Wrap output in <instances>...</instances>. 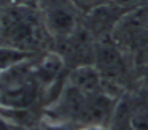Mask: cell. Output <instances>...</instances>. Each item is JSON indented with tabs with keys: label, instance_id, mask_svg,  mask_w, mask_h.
<instances>
[{
	"label": "cell",
	"instance_id": "cell-1",
	"mask_svg": "<svg viewBox=\"0 0 148 130\" xmlns=\"http://www.w3.org/2000/svg\"><path fill=\"white\" fill-rule=\"evenodd\" d=\"M34 8L11 5L2 10L0 37L3 38L0 46H11L30 52V49L42 43L40 22L32 13Z\"/></svg>",
	"mask_w": 148,
	"mask_h": 130
},
{
	"label": "cell",
	"instance_id": "cell-2",
	"mask_svg": "<svg viewBox=\"0 0 148 130\" xmlns=\"http://www.w3.org/2000/svg\"><path fill=\"white\" fill-rule=\"evenodd\" d=\"M42 21L51 37L69 40L78 30V11L72 0H43Z\"/></svg>",
	"mask_w": 148,
	"mask_h": 130
},
{
	"label": "cell",
	"instance_id": "cell-3",
	"mask_svg": "<svg viewBox=\"0 0 148 130\" xmlns=\"http://www.w3.org/2000/svg\"><path fill=\"white\" fill-rule=\"evenodd\" d=\"M113 37L124 46L148 40V3L127 10L113 25Z\"/></svg>",
	"mask_w": 148,
	"mask_h": 130
},
{
	"label": "cell",
	"instance_id": "cell-4",
	"mask_svg": "<svg viewBox=\"0 0 148 130\" xmlns=\"http://www.w3.org/2000/svg\"><path fill=\"white\" fill-rule=\"evenodd\" d=\"M35 94L37 91L32 82L18 79L0 91V103L10 110H24L32 105Z\"/></svg>",
	"mask_w": 148,
	"mask_h": 130
},
{
	"label": "cell",
	"instance_id": "cell-5",
	"mask_svg": "<svg viewBox=\"0 0 148 130\" xmlns=\"http://www.w3.org/2000/svg\"><path fill=\"white\" fill-rule=\"evenodd\" d=\"M113 100L105 94H92L88 97V103L84 108L83 117L89 125H103L107 119L113 113Z\"/></svg>",
	"mask_w": 148,
	"mask_h": 130
},
{
	"label": "cell",
	"instance_id": "cell-6",
	"mask_svg": "<svg viewBox=\"0 0 148 130\" xmlns=\"http://www.w3.org/2000/svg\"><path fill=\"white\" fill-rule=\"evenodd\" d=\"M100 71L97 67L92 65H80L70 73L69 76V84L73 86L75 89L84 92L88 95L99 94L100 89Z\"/></svg>",
	"mask_w": 148,
	"mask_h": 130
},
{
	"label": "cell",
	"instance_id": "cell-7",
	"mask_svg": "<svg viewBox=\"0 0 148 130\" xmlns=\"http://www.w3.org/2000/svg\"><path fill=\"white\" fill-rule=\"evenodd\" d=\"M124 63L119 52L112 46H100L97 49V70L107 76H118L123 73Z\"/></svg>",
	"mask_w": 148,
	"mask_h": 130
},
{
	"label": "cell",
	"instance_id": "cell-8",
	"mask_svg": "<svg viewBox=\"0 0 148 130\" xmlns=\"http://www.w3.org/2000/svg\"><path fill=\"white\" fill-rule=\"evenodd\" d=\"M30 57V52L11 46H0V71H8Z\"/></svg>",
	"mask_w": 148,
	"mask_h": 130
},
{
	"label": "cell",
	"instance_id": "cell-9",
	"mask_svg": "<svg viewBox=\"0 0 148 130\" xmlns=\"http://www.w3.org/2000/svg\"><path fill=\"white\" fill-rule=\"evenodd\" d=\"M62 70V59L58 54H49L40 62L38 76L43 81H53Z\"/></svg>",
	"mask_w": 148,
	"mask_h": 130
},
{
	"label": "cell",
	"instance_id": "cell-10",
	"mask_svg": "<svg viewBox=\"0 0 148 130\" xmlns=\"http://www.w3.org/2000/svg\"><path fill=\"white\" fill-rule=\"evenodd\" d=\"M131 130H148V110H138L129 116Z\"/></svg>",
	"mask_w": 148,
	"mask_h": 130
},
{
	"label": "cell",
	"instance_id": "cell-11",
	"mask_svg": "<svg viewBox=\"0 0 148 130\" xmlns=\"http://www.w3.org/2000/svg\"><path fill=\"white\" fill-rule=\"evenodd\" d=\"M73 5L77 6L80 11H84V13H89V11H96L99 10L100 6L107 5L108 2L112 0H72Z\"/></svg>",
	"mask_w": 148,
	"mask_h": 130
},
{
	"label": "cell",
	"instance_id": "cell-12",
	"mask_svg": "<svg viewBox=\"0 0 148 130\" xmlns=\"http://www.w3.org/2000/svg\"><path fill=\"white\" fill-rule=\"evenodd\" d=\"M11 5H21V6H29V8H37L43 3V0H10Z\"/></svg>",
	"mask_w": 148,
	"mask_h": 130
},
{
	"label": "cell",
	"instance_id": "cell-13",
	"mask_svg": "<svg viewBox=\"0 0 148 130\" xmlns=\"http://www.w3.org/2000/svg\"><path fill=\"white\" fill-rule=\"evenodd\" d=\"M115 2L118 3V5L127 6L129 10H131V8H135V6H138V5H143L140 0H115Z\"/></svg>",
	"mask_w": 148,
	"mask_h": 130
},
{
	"label": "cell",
	"instance_id": "cell-14",
	"mask_svg": "<svg viewBox=\"0 0 148 130\" xmlns=\"http://www.w3.org/2000/svg\"><path fill=\"white\" fill-rule=\"evenodd\" d=\"M48 130H72V129H69L65 125H49Z\"/></svg>",
	"mask_w": 148,
	"mask_h": 130
},
{
	"label": "cell",
	"instance_id": "cell-15",
	"mask_svg": "<svg viewBox=\"0 0 148 130\" xmlns=\"http://www.w3.org/2000/svg\"><path fill=\"white\" fill-rule=\"evenodd\" d=\"M83 130H107V129H105V125H88Z\"/></svg>",
	"mask_w": 148,
	"mask_h": 130
},
{
	"label": "cell",
	"instance_id": "cell-16",
	"mask_svg": "<svg viewBox=\"0 0 148 130\" xmlns=\"http://www.w3.org/2000/svg\"><path fill=\"white\" fill-rule=\"evenodd\" d=\"M0 21H2V10H0Z\"/></svg>",
	"mask_w": 148,
	"mask_h": 130
}]
</instances>
